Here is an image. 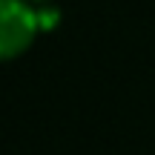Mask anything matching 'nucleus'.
Returning a JSON list of instances; mask_svg holds the SVG:
<instances>
[{
    "instance_id": "f257e3e1",
    "label": "nucleus",
    "mask_w": 155,
    "mask_h": 155,
    "mask_svg": "<svg viewBox=\"0 0 155 155\" xmlns=\"http://www.w3.org/2000/svg\"><path fill=\"white\" fill-rule=\"evenodd\" d=\"M40 35L38 6L29 0H0V58L15 61Z\"/></svg>"
},
{
    "instance_id": "f03ea898",
    "label": "nucleus",
    "mask_w": 155,
    "mask_h": 155,
    "mask_svg": "<svg viewBox=\"0 0 155 155\" xmlns=\"http://www.w3.org/2000/svg\"><path fill=\"white\" fill-rule=\"evenodd\" d=\"M38 20H40V32H55L58 23H61V9L52 3L38 6Z\"/></svg>"
},
{
    "instance_id": "7ed1b4c3",
    "label": "nucleus",
    "mask_w": 155,
    "mask_h": 155,
    "mask_svg": "<svg viewBox=\"0 0 155 155\" xmlns=\"http://www.w3.org/2000/svg\"><path fill=\"white\" fill-rule=\"evenodd\" d=\"M29 3H38V6H43V3H49V0H29Z\"/></svg>"
}]
</instances>
